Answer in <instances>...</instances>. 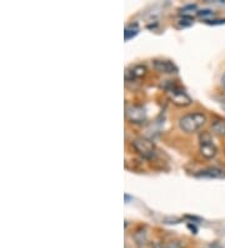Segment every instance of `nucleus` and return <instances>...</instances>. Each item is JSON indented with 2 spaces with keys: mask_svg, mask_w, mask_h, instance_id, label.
Wrapping results in <instances>:
<instances>
[{
  "mask_svg": "<svg viewBox=\"0 0 225 248\" xmlns=\"http://www.w3.org/2000/svg\"><path fill=\"white\" fill-rule=\"evenodd\" d=\"M207 122V117L203 113H189L179 119V127L186 133H194L200 129Z\"/></svg>",
  "mask_w": 225,
  "mask_h": 248,
  "instance_id": "obj_1",
  "label": "nucleus"
},
{
  "mask_svg": "<svg viewBox=\"0 0 225 248\" xmlns=\"http://www.w3.org/2000/svg\"><path fill=\"white\" fill-rule=\"evenodd\" d=\"M165 91L168 94L169 99L178 107H186L192 104V98L189 97V94L186 93L183 88H180L179 85L170 83L168 87H165Z\"/></svg>",
  "mask_w": 225,
  "mask_h": 248,
  "instance_id": "obj_2",
  "label": "nucleus"
},
{
  "mask_svg": "<svg viewBox=\"0 0 225 248\" xmlns=\"http://www.w3.org/2000/svg\"><path fill=\"white\" fill-rule=\"evenodd\" d=\"M133 147L145 159H153L156 155V148L151 140L147 138H136L133 140Z\"/></svg>",
  "mask_w": 225,
  "mask_h": 248,
  "instance_id": "obj_3",
  "label": "nucleus"
},
{
  "mask_svg": "<svg viewBox=\"0 0 225 248\" xmlns=\"http://www.w3.org/2000/svg\"><path fill=\"white\" fill-rule=\"evenodd\" d=\"M126 118L133 124H141L147 121V112L140 106H130L126 108Z\"/></svg>",
  "mask_w": 225,
  "mask_h": 248,
  "instance_id": "obj_4",
  "label": "nucleus"
},
{
  "mask_svg": "<svg viewBox=\"0 0 225 248\" xmlns=\"http://www.w3.org/2000/svg\"><path fill=\"white\" fill-rule=\"evenodd\" d=\"M200 153L205 158H213L216 155V147L211 142L209 133H203L200 136Z\"/></svg>",
  "mask_w": 225,
  "mask_h": 248,
  "instance_id": "obj_5",
  "label": "nucleus"
},
{
  "mask_svg": "<svg viewBox=\"0 0 225 248\" xmlns=\"http://www.w3.org/2000/svg\"><path fill=\"white\" fill-rule=\"evenodd\" d=\"M153 67L156 72L165 73V74H175V73H178V67L171 61L155 59V61H153Z\"/></svg>",
  "mask_w": 225,
  "mask_h": 248,
  "instance_id": "obj_6",
  "label": "nucleus"
},
{
  "mask_svg": "<svg viewBox=\"0 0 225 248\" xmlns=\"http://www.w3.org/2000/svg\"><path fill=\"white\" fill-rule=\"evenodd\" d=\"M147 72L148 70L145 65H143V64H136V65H133V67L126 69L125 79L126 80H135V79L144 77L147 74Z\"/></svg>",
  "mask_w": 225,
  "mask_h": 248,
  "instance_id": "obj_7",
  "label": "nucleus"
},
{
  "mask_svg": "<svg viewBox=\"0 0 225 248\" xmlns=\"http://www.w3.org/2000/svg\"><path fill=\"white\" fill-rule=\"evenodd\" d=\"M223 174H224L223 170L213 167V168H208V170H200V172L196 173L195 176L200 177V178H220V177H223Z\"/></svg>",
  "mask_w": 225,
  "mask_h": 248,
  "instance_id": "obj_8",
  "label": "nucleus"
},
{
  "mask_svg": "<svg viewBox=\"0 0 225 248\" xmlns=\"http://www.w3.org/2000/svg\"><path fill=\"white\" fill-rule=\"evenodd\" d=\"M134 239L136 245L143 247V246L147 245L148 242V233L145 230H138L134 233Z\"/></svg>",
  "mask_w": 225,
  "mask_h": 248,
  "instance_id": "obj_9",
  "label": "nucleus"
},
{
  "mask_svg": "<svg viewBox=\"0 0 225 248\" xmlns=\"http://www.w3.org/2000/svg\"><path fill=\"white\" fill-rule=\"evenodd\" d=\"M211 129L218 136H225V121L223 119H218L211 124Z\"/></svg>",
  "mask_w": 225,
  "mask_h": 248,
  "instance_id": "obj_10",
  "label": "nucleus"
},
{
  "mask_svg": "<svg viewBox=\"0 0 225 248\" xmlns=\"http://www.w3.org/2000/svg\"><path fill=\"white\" fill-rule=\"evenodd\" d=\"M139 33L138 24H129L125 28V31H124V35H125V40H129L130 38L135 36Z\"/></svg>",
  "mask_w": 225,
  "mask_h": 248,
  "instance_id": "obj_11",
  "label": "nucleus"
},
{
  "mask_svg": "<svg viewBox=\"0 0 225 248\" xmlns=\"http://www.w3.org/2000/svg\"><path fill=\"white\" fill-rule=\"evenodd\" d=\"M153 248H183L177 241H169V242H156Z\"/></svg>",
  "mask_w": 225,
  "mask_h": 248,
  "instance_id": "obj_12",
  "label": "nucleus"
},
{
  "mask_svg": "<svg viewBox=\"0 0 225 248\" xmlns=\"http://www.w3.org/2000/svg\"><path fill=\"white\" fill-rule=\"evenodd\" d=\"M194 10H196V5H195V4H188V5L183 6V8L180 9V12H181V14H183L184 16H190L189 14L192 12H194Z\"/></svg>",
  "mask_w": 225,
  "mask_h": 248,
  "instance_id": "obj_13",
  "label": "nucleus"
},
{
  "mask_svg": "<svg viewBox=\"0 0 225 248\" xmlns=\"http://www.w3.org/2000/svg\"><path fill=\"white\" fill-rule=\"evenodd\" d=\"M194 23V19L192 18V16H184L183 18L179 19V24L181 25V27H190V25Z\"/></svg>",
  "mask_w": 225,
  "mask_h": 248,
  "instance_id": "obj_14",
  "label": "nucleus"
},
{
  "mask_svg": "<svg viewBox=\"0 0 225 248\" xmlns=\"http://www.w3.org/2000/svg\"><path fill=\"white\" fill-rule=\"evenodd\" d=\"M198 16H214V12H213V10L204 9V10H200V12H198Z\"/></svg>",
  "mask_w": 225,
  "mask_h": 248,
  "instance_id": "obj_15",
  "label": "nucleus"
},
{
  "mask_svg": "<svg viewBox=\"0 0 225 248\" xmlns=\"http://www.w3.org/2000/svg\"><path fill=\"white\" fill-rule=\"evenodd\" d=\"M207 23H208V24H213V25L224 24L225 19H219V20H207Z\"/></svg>",
  "mask_w": 225,
  "mask_h": 248,
  "instance_id": "obj_16",
  "label": "nucleus"
},
{
  "mask_svg": "<svg viewBox=\"0 0 225 248\" xmlns=\"http://www.w3.org/2000/svg\"><path fill=\"white\" fill-rule=\"evenodd\" d=\"M222 84L225 87V74H224V76H223V78H222Z\"/></svg>",
  "mask_w": 225,
  "mask_h": 248,
  "instance_id": "obj_17",
  "label": "nucleus"
}]
</instances>
